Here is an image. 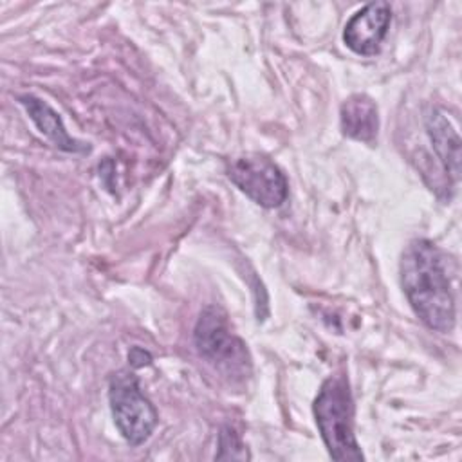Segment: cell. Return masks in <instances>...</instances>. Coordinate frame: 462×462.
Masks as SVG:
<instances>
[{
  "mask_svg": "<svg viewBox=\"0 0 462 462\" xmlns=\"http://www.w3.org/2000/svg\"><path fill=\"white\" fill-rule=\"evenodd\" d=\"M401 283L410 307L428 328L437 332L453 330L455 298L444 254L433 242L415 238L404 247Z\"/></svg>",
  "mask_w": 462,
  "mask_h": 462,
  "instance_id": "obj_1",
  "label": "cell"
},
{
  "mask_svg": "<svg viewBox=\"0 0 462 462\" xmlns=\"http://www.w3.org/2000/svg\"><path fill=\"white\" fill-rule=\"evenodd\" d=\"M312 411L325 448L334 460L361 462L365 458L354 435V399L345 374L323 381Z\"/></svg>",
  "mask_w": 462,
  "mask_h": 462,
  "instance_id": "obj_2",
  "label": "cell"
},
{
  "mask_svg": "<svg viewBox=\"0 0 462 462\" xmlns=\"http://www.w3.org/2000/svg\"><path fill=\"white\" fill-rule=\"evenodd\" d=\"M193 339L199 354L226 377L236 381L249 375L251 357L245 343L233 334L220 307L209 305L200 312Z\"/></svg>",
  "mask_w": 462,
  "mask_h": 462,
  "instance_id": "obj_3",
  "label": "cell"
},
{
  "mask_svg": "<svg viewBox=\"0 0 462 462\" xmlns=\"http://www.w3.org/2000/svg\"><path fill=\"white\" fill-rule=\"evenodd\" d=\"M108 402L121 437L130 446H141L157 426V410L139 388V379L130 370H117L108 379Z\"/></svg>",
  "mask_w": 462,
  "mask_h": 462,
  "instance_id": "obj_4",
  "label": "cell"
},
{
  "mask_svg": "<svg viewBox=\"0 0 462 462\" xmlns=\"http://www.w3.org/2000/svg\"><path fill=\"white\" fill-rule=\"evenodd\" d=\"M229 180L262 208H280L287 200L289 184L283 171L265 155L242 153L226 164Z\"/></svg>",
  "mask_w": 462,
  "mask_h": 462,
  "instance_id": "obj_5",
  "label": "cell"
},
{
  "mask_svg": "<svg viewBox=\"0 0 462 462\" xmlns=\"http://www.w3.org/2000/svg\"><path fill=\"white\" fill-rule=\"evenodd\" d=\"M392 9L386 2H372L359 9L343 29L345 45L359 56H374L388 32Z\"/></svg>",
  "mask_w": 462,
  "mask_h": 462,
  "instance_id": "obj_6",
  "label": "cell"
},
{
  "mask_svg": "<svg viewBox=\"0 0 462 462\" xmlns=\"http://www.w3.org/2000/svg\"><path fill=\"white\" fill-rule=\"evenodd\" d=\"M339 125L343 135L374 144L379 132V114L375 103L366 94H352L341 103Z\"/></svg>",
  "mask_w": 462,
  "mask_h": 462,
  "instance_id": "obj_7",
  "label": "cell"
},
{
  "mask_svg": "<svg viewBox=\"0 0 462 462\" xmlns=\"http://www.w3.org/2000/svg\"><path fill=\"white\" fill-rule=\"evenodd\" d=\"M18 101L27 110L29 117L36 125V128L60 150L72 152V153H85L88 152V144L74 139L69 135L60 114L49 106L45 101L32 94H22L18 96Z\"/></svg>",
  "mask_w": 462,
  "mask_h": 462,
  "instance_id": "obj_8",
  "label": "cell"
},
{
  "mask_svg": "<svg viewBox=\"0 0 462 462\" xmlns=\"http://www.w3.org/2000/svg\"><path fill=\"white\" fill-rule=\"evenodd\" d=\"M426 132L433 144V150L439 161L444 166L446 175L457 182L460 179V137L448 119L446 112L440 108H433L424 117Z\"/></svg>",
  "mask_w": 462,
  "mask_h": 462,
  "instance_id": "obj_9",
  "label": "cell"
},
{
  "mask_svg": "<svg viewBox=\"0 0 462 462\" xmlns=\"http://www.w3.org/2000/svg\"><path fill=\"white\" fill-rule=\"evenodd\" d=\"M251 455L245 448V444L240 440L238 433L229 428L224 426L218 433V453L215 455V458L218 460H247Z\"/></svg>",
  "mask_w": 462,
  "mask_h": 462,
  "instance_id": "obj_10",
  "label": "cell"
},
{
  "mask_svg": "<svg viewBox=\"0 0 462 462\" xmlns=\"http://www.w3.org/2000/svg\"><path fill=\"white\" fill-rule=\"evenodd\" d=\"M128 361L134 368H139V366H144V365H150L152 363V356L148 352H144L143 348L139 346H134L128 354Z\"/></svg>",
  "mask_w": 462,
  "mask_h": 462,
  "instance_id": "obj_11",
  "label": "cell"
}]
</instances>
